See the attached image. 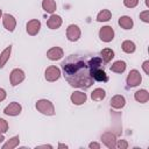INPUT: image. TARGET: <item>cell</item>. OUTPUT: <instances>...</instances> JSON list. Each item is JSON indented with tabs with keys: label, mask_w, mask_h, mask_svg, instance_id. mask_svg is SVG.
Here are the masks:
<instances>
[{
	"label": "cell",
	"mask_w": 149,
	"mask_h": 149,
	"mask_svg": "<svg viewBox=\"0 0 149 149\" xmlns=\"http://www.w3.org/2000/svg\"><path fill=\"white\" fill-rule=\"evenodd\" d=\"M63 76L74 87L88 88L93 84L88 58L85 55H70L62 62Z\"/></svg>",
	"instance_id": "6da1fadb"
},
{
	"label": "cell",
	"mask_w": 149,
	"mask_h": 149,
	"mask_svg": "<svg viewBox=\"0 0 149 149\" xmlns=\"http://www.w3.org/2000/svg\"><path fill=\"white\" fill-rule=\"evenodd\" d=\"M91 76L93 78V80H98V81H107L108 78L105 73V71L99 66V68H93L91 69Z\"/></svg>",
	"instance_id": "7a4b0ae2"
},
{
	"label": "cell",
	"mask_w": 149,
	"mask_h": 149,
	"mask_svg": "<svg viewBox=\"0 0 149 149\" xmlns=\"http://www.w3.org/2000/svg\"><path fill=\"white\" fill-rule=\"evenodd\" d=\"M8 52H10V47H9V48H8V49H7V50L3 52V57H2V59L0 61V68H2V66H3V63H5L6 58H7V56H6V55H7Z\"/></svg>",
	"instance_id": "3957f363"
}]
</instances>
